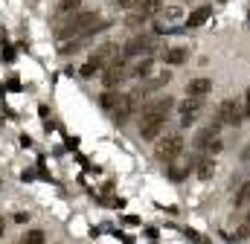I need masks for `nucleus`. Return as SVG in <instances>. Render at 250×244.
<instances>
[{
	"label": "nucleus",
	"instance_id": "f257e3e1",
	"mask_svg": "<svg viewBox=\"0 0 250 244\" xmlns=\"http://www.w3.org/2000/svg\"><path fill=\"white\" fill-rule=\"evenodd\" d=\"M172 108H175L172 96H160V99L143 105V111H140V137L148 140V142L157 140L160 131H163V125H166V120H169V114H172Z\"/></svg>",
	"mask_w": 250,
	"mask_h": 244
},
{
	"label": "nucleus",
	"instance_id": "f03ea898",
	"mask_svg": "<svg viewBox=\"0 0 250 244\" xmlns=\"http://www.w3.org/2000/svg\"><path fill=\"white\" fill-rule=\"evenodd\" d=\"M96 20H99L96 12H76V15H70V20L59 29V38H79V35L84 38L96 26Z\"/></svg>",
	"mask_w": 250,
	"mask_h": 244
},
{
	"label": "nucleus",
	"instance_id": "7ed1b4c3",
	"mask_svg": "<svg viewBox=\"0 0 250 244\" xmlns=\"http://www.w3.org/2000/svg\"><path fill=\"white\" fill-rule=\"evenodd\" d=\"M181 151H184V137H181V134H166V137L154 145V157H157L160 163H166V166H172V163L181 157Z\"/></svg>",
	"mask_w": 250,
	"mask_h": 244
},
{
	"label": "nucleus",
	"instance_id": "20e7f679",
	"mask_svg": "<svg viewBox=\"0 0 250 244\" xmlns=\"http://www.w3.org/2000/svg\"><path fill=\"white\" fill-rule=\"evenodd\" d=\"M131 76V67H128V59L125 56H117V59L111 61L105 70H102V84L108 87V90H114V87H120L125 79Z\"/></svg>",
	"mask_w": 250,
	"mask_h": 244
},
{
	"label": "nucleus",
	"instance_id": "39448f33",
	"mask_svg": "<svg viewBox=\"0 0 250 244\" xmlns=\"http://www.w3.org/2000/svg\"><path fill=\"white\" fill-rule=\"evenodd\" d=\"M242 120H245V114H242V105L236 99H224L218 105V117H215L218 125H242Z\"/></svg>",
	"mask_w": 250,
	"mask_h": 244
},
{
	"label": "nucleus",
	"instance_id": "423d86ee",
	"mask_svg": "<svg viewBox=\"0 0 250 244\" xmlns=\"http://www.w3.org/2000/svg\"><path fill=\"white\" fill-rule=\"evenodd\" d=\"M140 99H143V90H128V93H123V99H120V108H117L114 120L120 122V125L128 122V120H131V114H137Z\"/></svg>",
	"mask_w": 250,
	"mask_h": 244
},
{
	"label": "nucleus",
	"instance_id": "0eeeda50",
	"mask_svg": "<svg viewBox=\"0 0 250 244\" xmlns=\"http://www.w3.org/2000/svg\"><path fill=\"white\" fill-rule=\"evenodd\" d=\"M218 122H212V125H207V128H201L198 134H195V148H209V151H218L221 148V140H218Z\"/></svg>",
	"mask_w": 250,
	"mask_h": 244
},
{
	"label": "nucleus",
	"instance_id": "6e6552de",
	"mask_svg": "<svg viewBox=\"0 0 250 244\" xmlns=\"http://www.w3.org/2000/svg\"><path fill=\"white\" fill-rule=\"evenodd\" d=\"M204 111V99H195V96H187L184 102H181V125L187 128L192 122L198 120V114Z\"/></svg>",
	"mask_w": 250,
	"mask_h": 244
},
{
	"label": "nucleus",
	"instance_id": "1a4fd4ad",
	"mask_svg": "<svg viewBox=\"0 0 250 244\" xmlns=\"http://www.w3.org/2000/svg\"><path fill=\"white\" fill-rule=\"evenodd\" d=\"M154 47V38L151 35H134L128 44L123 47V53L120 56H125V59H131V56H140V53H148Z\"/></svg>",
	"mask_w": 250,
	"mask_h": 244
},
{
	"label": "nucleus",
	"instance_id": "9d476101",
	"mask_svg": "<svg viewBox=\"0 0 250 244\" xmlns=\"http://www.w3.org/2000/svg\"><path fill=\"white\" fill-rule=\"evenodd\" d=\"M209 90H212V81L209 79H192L187 84V96H195V99H204Z\"/></svg>",
	"mask_w": 250,
	"mask_h": 244
},
{
	"label": "nucleus",
	"instance_id": "9b49d317",
	"mask_svg": "<svg viewBox=\"0 0 250 244\" xmlns=\"http://www.w3.org/2000/svg\"><path fill=\"white\" fill-rule=\"evenodd\" d=\"M189 59V53L184 47H169V50H163V61L169 64V67H178V64H184Z\"/></svg>",
	"mask_w": 250,
	"mask_h": 244
},
{
	"label": "nucleus",
	"instance_id": "f8f14e48",
	"mask_svg": "<svg viewBox=\"0 0 250 244\" xmlns=\"http://www.w3.org/2000/svg\"><path fill=\"white\" fill-rule=\"evenodd\" d=\"M120 99H123V93H120V90H105V93H102V99H99V105H102L108 114H117Z\"/></svg>",
	"mask_w": 250,
	"mask_h": 244
},
{
	"label": "nucleus",
	"instance_id": "ddd939ff",
	"mask_svg": "<svg viewBox=\"0 0 250 244\" xmlns=\"http://www.w3.org/2000/svg\"><path fill=\"white\" fill-rule=\"evenodd\" d=\"M212 18V6H198L195 12H189V18H187V23L189 26H201L204 20H209Z\"/></svg>",
	"mask_w": 250,
	"mask_h": 244
},
{
	"label": "nucleus",
	"instance_id": "4468645a",
	"mask_svg": "<svg viewBox=\"0 0 250 244\" xmlns=\"http://www.w3.org/2000/svg\"><path fill=\"white\" fill-rule=\"evenodd\" d=\"M233 206H236V209H248L250 206V181H245L239 186V192H236V198H233Z\"/></svg>",
	"mask_w": 250,
	"mask_h": 244
},
{
	"label": "nucleus",
	"instance_id": "2eb2a0df",
	"mask_svg": "<svg viewBox=\"0 0 250 244\" xmlns=\"http://www.w3.org/2000/svg\"><path fill=\"white\" fill-rule=\"evenodd\" d=\"M160 9H163V3H160V0H143V6L137 9V15H140L143 20H148V18H154Z\"/></svg>",
	"mask_w": 250,
	"mask_h": 244
},
{
	"label": "nucleus",
	"instance_id": "dca6fc26",
	"mask_svg": "<svg viewBox=\"0 0 250 244\" xmlns=\"http://www.w3.org/2000/svg\"><path fill=\"white\" fill-rule=\"evenodd\" d=\"M169 81H172V73L166 70V73H160L154 81H148V84H146V87H140V90H143V96H146V93H151V90H157V87H166Z\"/></svg>",
	"mask_w": 250,
	"mask_h": 244
},
{
	"label": "nucleus",
	"instance_id": "f3484780",
	"mask_svg": "<svg viewBox=\"0 0 250 244\" xmlns=\"http://www.w3.org/2000/svg\"><path fill=\"white\" fill-rule=\"evenodd\" d=\"M195 172H198V178H201V181H209V178L215 175V163H212L209 157H201V163H198V169H195Z\"/></svg>",
	"mask_w": 250,
	"mask_h": 244
},
{
	"label": "nucleus",
	"instance_id": "a211bd4d",
	"mask_svg": "<svg viewBox=\"0 0 250 244\" xmlns=\"http://www.w3.org/2000/svg\"><path fill=\"white\" fill-rule=\"evenodd\" d=\"M44 230H26L23 233V244H44Z\"/></svg>",
	"mask_w": 250,
	"mask_h": 244
},
{
	"label": "nucleus",
	"instance_id": "6ab92c4d",
	"mask_svg": "<svg viewBox=\"0 0 250 244\" xmlns=\"http://www.w3.org/2000/svg\"><path fill=\"white\" fill-rule=\"evenodd\" d=\"M248 236H250V212L245 215V221L239 224V230H236V236H233V239H236V242H245Z\"/></svg>",
	"mask_w": 250,
	"mask_h": 244
},
{
	"label": "nucleus",
	"instance_id": "aec40b11",
	"mask_svg": "<svg viewBox=\"0 0 250 244\" xmlns=\"http://www.w3.org/2000/svg\"><path fill=\"white\" fill-rule=\"evenodd\" d=\"M131 73H134V76H140V79H143V76H148V73H151V59H143L134 70H131Z\"/></svg>",
	"mask_w": 250,
	"mask_h": 244
},
{
	"label": "nucleus",
	"instance_id": "412c9836",
	"mask_svg": "<svg viewBox=\"0 0 250 244\" xmlns=\"http://www.w3.org/2000/svg\"><path fill=\"white\" fill-rule=\"evenodd\" d=\"M76 6H82V0H59V9L62 12H73Z\"/></svg>",
	"mask_w": 250,
	"mask_h": 244
},
{
	"label": "nucleus",
	"instance_id": "4be33fe9",
	"mask_svg": "<svg viewBox=\"0 0 250 244\" xmlns=\"http://www.w3.org/2000/svg\"><path fill=\"white\" fill-rule=\"evenodd\" d=\"M96 70H99V67H96L93 61H87V64H82V76H84V79H90V76H93Z\"/></svg>",
	"mask_w": 250,
	"mask_h": 244
},
{
	"label": "nucleus",
	"instance_id": "5701e85b",
	"mask_svg": "<svg viewBox=\"0 0 250 244\" xmlns=\"http://www.w3.org/2000/svg\"><path fill=\"white\" fill-rule=\"evenodd\" d=\"M242 114H245V120H250V87L245 90V102H242Z\"/></svg>",
	"mask_w": 250,
	"mask_h": 244
},
{
	"label": "nucleus",
	"instance_id": "b1692460",
	"mask_svg": "<svg viewBox=\"0 0 250 244\" xmlns=\"http://www.w3.org/2000/svg\"><path fill=\"white\" fill-rule=\"evenodd\" d=\"M117 3H120L123 9H140V6H143V0H117Z\"/></svg>",
	"mask_w": 250,
	"mask_h": 244
},
{
	"label": "nucleus",
	"instance_id": "393cba45",
	"mask_svg": "<svg viewBox=\"0 0 250 244\" xmlns=\"http://www.w3.org/2000/svg\"><path fill=\"white\" fill-rule=\"evenodd\" d=\"M3 233H6V218L0 215V239H3Z\"/></svg>",
	"mask_w": 250,
	"mask_h": 244
}]
</instances>
